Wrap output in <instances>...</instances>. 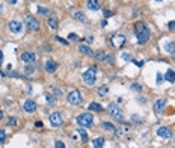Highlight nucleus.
<instances>
[{"label":"nucleus","instance_id":"obj_1","mask_svg":"<svg viewBox=\"0 0 175 148\" xmlns=\"http://www.w3.org/2000/svg\"><path fill=\"white\" fill-rule=\"evenodd\" d=\"M134 32L137 36V42L139 44H145V42L150 39V30L144 23H136L134 24Z\"/></svg>","mask_w":175,"mask_h":148},{"label":"nucleus","instance_id":"obj_2","mask_svg":"<svg viewBox=\"0 0 175 148\" xmlns=\"http://www.w3.org/2000/svg\"><path fill=\"white\" fill-rule=\"evenodd\" d=\"M95 79H97V67H91L83 73V80L88 85H94Z\"/></svg>","mask_w":175,"mask_h":148},{"label":"nucleus","instance_id":"obj_3","mask_svg":"<svg viewBox=\"0 0 175 148\" xmlns=\"http://www.w3.org/2000/svg\"><path fill=\"white\" fill-rule=\"evenodd\" d=\"M92 121H94V118H92V115L91 113H82V115H79L77 118H76V123L80 125V127H91L92 125Z\"/></svg>","mask_w":175,"mask_h":148},{"label":"nucleus","instance_id":"obj_4","mask_svg":"<svg viewBox=\"0 0 175 148\" xmlns=\"http://www.w3.org/2000/svg\"><path fill=\"white\" fill-rule=\"evenodd\" d=\"M83 101V98H82V94L77 91H71L70 94H68V103L73 104V106H80Z\"/></svg>","mask_w":175,"mask_h":148},{"label":"nucleus","instance_id":"obj_5","mask_svg":"<svg viewBox=\"0 0 175 148\" xmlns=\"http://www.w3.org/2000/svg\"><path fill=\"white\" fill-rule=\"evenodd\" d=\"M125 41H127L125 35H121V33H116L113 36H110V42H112V45L116 47V49H121V47L125 44Z\"/></svg>","mask_w":175,"mask_h":148},{"label":"nucleus","instance_id":"obj_6","mask_svg":"<svg viewBox=\"0 0 175 148\" xmlns=\"http://www.w3.org/2000/svg\"><path fill=\"white\" fill-rule=\"evenodd\" d=\"M24 23H26V26H27L30 30H38L39 29V21L36 20L35 17H32V15H26V17H24Z\"/></svg>","mask_w":175,"mask_h":148},{"label":"nucleus","instance_id":"obj_7","mask_svg":"<svg viewBox=\"0 0 175 148\" xmlns=\"http://www.w3.org/2000/svg\"><path fill=\"white\" fill-rule=\"evenodd\" d=\"M50 124H51V127H61V125L63 124L62 115H61L59 112L51 113V115H50Z\"/></svg>","mask_w":175,"mask_h":148},{"label":"nucleus","instance_id":"obj_8","mask_svg":"<svg viewBox=\"0 0 175 148\" xmlns=\"http://www.w3.org/2000/svg\"><path fill=\"white\" fill-rule=\"evenodd\" d=\"M107 110H109V113L112 115L113 118H116V119H121V118H122V110H121L119 106H116V104H109Z\"/></svg>","mask_w":175,"mask_h":148},{"label":"nucleus","instance_id":"obj_9","mask_svg":"<svg viewBox=\"0 0 175 148\" xmlns=\"http://www.w3.org/2000/svg\"><path fill=\"white\" fill-rule=\"evenodd\" d=\"M36 59V56L33 55L32 51H24V53H21V61L26 62L27 65H30V63H33Z\"/></svg>","mask_w":175,"mask_h":148},{"label":"nucleus","instance_id":"obj_10","mask_svg":"<svg viewBox=\"0 0 175 148\" xmlns=\"http://www.w3.org/2000/svg\"><path fill=\"white\" fill-rule=\"evenodd\" d=\"M9 30L12 32V33H20V32L23 30V24H21L20 21H11L9 23Z\"/></svg>","mask_w":175,"mask_h":148},{"label":"nucleus","instance_id":"obj_11","mask_svg":"<svg viewBox=\"0 0 175 148\" xmlns=\"http://www.w3.org/2000/svg\"><path fill=\"white\" fill-rule=\"evenodd\" d=\"M172 131L168 129V127H160V129L157 130V136L158 137H165V139H168V137H171Z\"/></svg>","mask_w":175,"mask_h":148},{"label":"nucleus","instance_id":"obj_12","mask_svg":"<svg viewBox=\"0 0 175 148\" xmlns=\"http://www.w3.org/2000/svg\"><path fill=\"white\" fill-rule=\"evenodd\" d=\"M24 110L27 113H33L36 110V103L33 101V100H27V101L24 103Z\"/></svg>","mask_w":175,"mask_h":148},{"label":"nucleus","instance_id":"obj_13","mask_svg":"<svg viewBox=\"0 0 175 148\" xmlns=\"http://www.w3.org/2000/svg\"><path fill=\"white\" fill-rule=\"evenodd\" d=\"M165 104H166V100H165V98L157 100V101L154 103V112H156V113H160L162 110L165 109Z\"/></svg>","mask_w":175,"mask_h":148},{"label":"nucleus","instance_id":"obj_14","mask_svg":"<svg viewBox=\"0 0 175 148\" xmlns=\"http://www.w3.org/2000/svg\"><path fill=\"white\" fill-rule=\"evenodd\" d=\"M56 70H57V63H56L55 61H47V62H45V71L49 73V74L55 73Z\"/></svg>","mask_w":175,"mask_h":148},{"label":"nucleus","instance_id":"obj_15","mask_svg":"<svg viewBox=\"0 0 175 148\" xmlns=\"http://www.w3.org/2000/svg\"><path fill=\"white\" fill-rule=\"evenodd\" d=\"M86 6H88V9H91V11H98L100 9V2H98V0H88Z\"/></svg>","mask_w":175,"mask_h":148},{"label":"nucleus","instance_id":"obj_16","mask_svg":"<svg viewBox=\"0 0 175 148\" xmlns=\"http://www.w3.org/2000/svg\"><path fill=\"white\" fill-rule=\"evenodd\" d=\"M79 50H80V53H83V55H88V56H92L94 55V51L91 50V47L89 45H79Z\"/></svg>","mask_w":175,"mask_h":148},{"label":"nucleus","instance_id":"obj_17","mask_svg":"<svg viewBox=\"0 0 175 148\" xmlns=\"http://www.w3.org/2000/svg\"><path fill=\"white\" fill-rule=\"evenodd\" d=\"M47 24H49V27L53 29V30L57 29V18L51 15V17H49V20H47Z\"/></svg>","mask_w":175,"mask_h":148},{"label":"nucleus","instance_id":"obj_18","mask_svg":"<svg viewBox=\"0 0 175 148\" xmlns=\"http://www.w3.org/2000/svg\"><path fill=\"white\" fill-rule=\"evenodd\" d=\"M165 79H166L169 83H174V82H175V71H174V70H168Z\"/></svg>","mask_w":175,"mask_h":148},{"label":"nucleus","instance_id":"obj_19","mask_svg":"<svg viewBox=\"0 0 175 148\" xmlns=\"http://www.w3.org/2000/svg\"><path fill=\"white\" fill-rule=\"evenodd\" d=\"M101 127H103V129H106V130H109V131H115V130H116L115 125H113L112 123H107V121H103V123H101Z\"/></svg>","mask_w":175,"mask_h":148},{"label":"nucleus","instance_id":"obj_20","mask_svg":"<svg viewBox=\"0 0 175 148\" xmlns=\"http://www.w3.org/2000/svg\"><path fill=\"white\" fill-rule=\"evenodd\" d=\"M35 71H36V68L32 65V63H30V65H26V68H24V74H26V76H32Z\"/></svg>","mask_w":175,"mask_h":148},{"label":"nucleus","instance_id":"obj_21","mask_svg":"<svg viewBox=\"0 0 175 148\" xmlns=\"http://www.w3.org/2000/svg\"><path fill=\"white\" fill-rule=\"evenodd\" d=\"M165 50L168 51V53H175V42H166L165 44Z\"/></svg>","mask_w":175,"mask_h":148},{"label":"nucleus","instance_id":"obj_22","mask_svg":"<svg viewBox=\"0 0 175 148\" xmlns=\"http://www.w3.org/2000/svg\"><path fill=\"white\" fill-rule=\"evenodd\" d=\"M89 110L101 112V110H103V106H101V104H98V103H91V104H89Z\"/></svg>","mask_w":175,"mask_h":148},{"label":"nucleus","instance_id":"obj_23","mask_svg":"<svg viewBox=\"0 0 175 148\" xmlns=\"http://www.w3.org/2000/svg\"><path fill=\"white\" fill-rule=\"evenodd\" d=\"M104 145V137H97V139H94V147L95 148H101Z\"/></svg>","mask_w":175,"mask_h":148},{"label":"nucleus","instance_id":"obj_24","mask_svg":"<svg viewBox=\"0 0 175 148\" xmlns=\"http://www.w3.org/2000/svg\"><path fill=\"white\" fill-rule=\"evenodd\" d=\"M74 18L79 20V21H85V20H86V17H85V14L82 12V11H77V12H74Z\"/></svg>","mask_w":175,"mask_h":148},{"label":"nucleus","instance_id":"obj_25","mask_svg":"<svg viewBox=\"0 0 175 148\" xmlns=\"http://www.w3.org/2000/svg\"><path fill=\"white\" fill-rule=\"evenodd\" d=\"M94 56H95V59H97V61H103V62H104V61H106V56H107V55H104L103 51H98V53H95Z\"/></svg>","mask_w":175,"mask_h":148},{"label":"nucleus","instance_id":"obj_26","mask_svg":"<svg viewBox=\"0 0 175 148\" xmlns=\"http://www.w3.org/2000/svg\"><path fill=\"white\" fill-rule=\"evenodd\" d=\"M131 91H134V92H140L142 91V86L139 83H131V86H130Z\"/></svg>","mask_w":175,"mask_h":148},{"label":"nucleus","instance_id":"obj_27","mask_svg":"<svg viewBox=\"0 0 175 148\" xmlns=\"http://www.w3.org/2000/svg\"><path fill=\"white\" fill-rule=\"evenodd\" d=\"M131 121H134V123H137V124H142L144 123V118L139 116V115H131Z\"/></svg>","mask_w":175,"mask_h":148},{"label":"nucleus","instance_id":"obj_28","mask_svg":"<svg viewBox=\"0 0 175 148\" xmlns=\"http://www.w3.org/2000/svg\"><path fill=\"white\" fill-rule=\"evenodd\" d=\"M38 14H41V15H50V11L47 9V8L38 6Z\"/></svg>","mask_w":175,"mask_h":148},{"label":"nucleus","instance_id":"obj_29","mask_svg":"<svg viewBox=\"0 0 175 148\" xmlns=\"http://www.w3.org/2000/svg\"><path fill=\"white\" fill-rule=\"evenodd\" d=\"M79 135L82 136V141L83 142H88V135H86V131H85V130L80 129V130H79Z\"/></svg>","mask_w":175,"mask_h":148},{"label":"nucleus","instance_id":"obj_30","mask_svg":"<svg viewBox=\"0 0 175 148\" xmlns=\"http://www.w3.org/2000/svg\"><path fill=\"white\" fill-rule=\"evenodd\" d=\"M45 98H47V103H49V104H55L56 103V100H55L53 95H45Z\"/></svg>","mask_w":175,"mask_h":148},{"label":"nucleus","instance_id":"obj_31","mask_svg":"<svg viewBox=\"0 0 175 148\" xmlns=\"http://www.w3.org/2000/svg\"><path fill=\"white\" fill-rule=\"evenodd\" d=\"M5 139H6V131H5V130H0V144H3Z\"/></svg>","mask_w":175,"mask_h":148},{"label":"nucleus","instance_id":"obj_32","mask_svg":"<svg viewBox=\"0 0 175 148\" xmlns=\"http://www.w3.org/2000/svg\"><path fill=\"white\" fill-rule=\"evenodd\" d=\"M55 148H65V144L62 141H56L55 142Z\"/></svg>","mask_w":175,"mask_h":148},{"label":"nucleus","instance_id":"obj_33","mask_svg":"<svg viewBox=\"0 0 175 148\" xmlns=\"http://www.w3.org/2000/svg\"><path fill=\"white\" fill-rule=\"evenodd\" d=\"M8 124L9 125H17V119L12 118V116H9V118H8Z\"/></svg>","mask_w":175,"mask_h":148},{"label":"nucleus","instance_id":"obj_34","mask_svg":"<svg viewBox=\"0 0 175 148\" xmlns=\"http://www.w3.org/2000/svg\"><path fill=\"white\" fill-rule=\"evenodd\" d=\"M122 59H124V61H127V62H131V61H133L128 53H122Z\"/></svg>","mask_w":175,"mask_h":148},{"label":"nucleus","instance_id":"obj_35","mask_svg":"<svg viewBox=\"0 0 175 148\" xmlns=\"http://www.w3.org/2000/svg\"><path fill=\"white\" fill-rule=\"evenodd\" d=\"M55 38H56V41H59V42H62L63 45H67V44H68V41H67V39H62L61 36H55Z\"/></svg>","mask_w":175,"mask_h":148},{"label":"nucleus","instance_id":"obj_36","mask_svg":"<svg viewBox=\"0 0 175 148\" xmlns=\"http://www.w3.org/2000/svg\"><path fill=\"white\" fill-rule=\"evenodd\" d=\"M68 38H70L71 41H77V39H79V36H77L76 33H70V35H68Z\"/></svg>","mask_w":175,"mask_h":148},{"label":"nucleus","instance_id":"obj_37","mask_svg":"<svg viewBox=\"0 0 175 148\" xmlns=\"http://www.w3.org/2000/svg\"><path fill=\"white\" fill-rule=\"evenodd\" d=\"M162 82H163V76L162 74H157V85H162Z\"/></svg>","mask_w":175,"mask_h":148},{"label":"nucleus","instance_id":"obj_38","mask_svg":"<svg viewBox=\"0 0 175 148\" xmlns=\"http://www.w3.org/2000/svg\"><path fill=\"white\" fill-rule=\"evenodd\" d=\"M112 15H113V14H112V12H110V11H109V9H106V11H104V17H106V18H109V17H112Z\"/></svg>","mask_w":175,"mask_h":148},{"label":"nucleus","instance_id":"obj_39","mask_svg":"<svg viewBox=\"0 0 175 148\" xmlns=\"http://www.w3.org/2000/svg\"><path fill=\"white\" fill-rule=\"evenodd\" d=\"M168 29H169V30H174V29H175V21H171V23L168 24Z\"/></svg>","mask_w":175,"mask_h":148},{"label":"nucleus","instance_id":"obj_40","mask_svg":"<svg viewBox=\"0 0 175 148\" xmlns=\"http://www.w3.org/2000/svg\"><path fill=\"white\" fill-rule=\"evenodd\" d=\"M98 92L101 94V95H103V94H106V92H107V86H103L101 89H98Z\"/></svg>","mask_w":175,"mask_h":148},{"label":"nucleus","instance_id":"obj_41","mask_svg":"<svg viewBox=\"0 0 175 148\" xmlns=\"http://www.w3.org/2000/svg\"><path fill=\"white\" fill-rule=\"evenodd\" d=\"M131 62H133L134 65H137V67H142V65H144V62H142V61H131Z\"/></svg>","mask_w":175,"mask_h":148},{"label":"nucleus","instance_id":"obj_42","mask_svg":"<svg viewBox=\"0 0 175 148\" xmlns=\"http://www.w3.org/2000/svg\"><path fill=\"white\" fill-rule=\"evenodd\" d=\"M86 41H88V42H92V41H94L92 35H88V36H86Z\"/></svg>","mask_w":175,"mask_h":148},{"label":"nucleus","instance_id":"obj_43","mask_svg":"<svg viewBox=\"0 0 175 148\" xmlns=\"http://www.w3.org/2000/svg\"><path fill=\"white\" fill-rule=\"evenodd\" d=\"M35 125H36V127H39V129H41V127H42V123H41V121H36Z\"/></svg>","mask_w":175,"mask_h":148},{"label":"nucleus","instance_id":"obj_44","mask_svg":"<svg viewBox=\"0 0 175 148\" xmlns=\"http://www.w3.org/2000/svg\"><path fill=\"white\" fill-rule=\"evenodd\" d=\"M106 26H107V21L103 20V21H101V27H106Z\"/></svg>","mask_w":175,"mask_h":148},{"label":"nucleus","instance_id":"obj_45","mask_svg":"<svg viewBox=\"0 0 175 148\" xmlns=\"http://www.w3.org/2000/svg\"><path fill=\"white\" fill-rule=\"evenodd\" d=\"M6 2L11 3V5H15V3H17V0H6Z\"/></svg>","mask_w":175,"mask_h":148},{"label":"nucleus","instance_id":"obj_46","mask_svg":"<svg viewBox=\"0 0 175 148\" xmlns=\"http://www.w3.org/2000/svg\"><path fill=\"white\" fill-rule=\"evenodd\" d=\"M2 61H3V53H2V51H0V65H2V63H3Z\"/></svg>","mask_w":175,"mask_h":148},{"label":"nucleus","instance_id":"obj_47","mask_svg":"<svg viewBox=\"0 0 175 148\" xmlns=\"http://www.w3.org/2000/svg\"><path fill=\"white\" fill-rule=\"evenodd\" d=\"M2 118H3V112L0 110V119H2Z\"/></svg>","mask_w":175,"mask_h":148},{"label":"nucleus","instance_id":"obj_48","mask_svg":"<svg viewBox=\"0 0 175 148\" xmlns=\"http://www.w3.org/2000/svg\"><path fill=\"white\" fill-rule=\"evenodd\" d=\"M174 61H175V53H174Z\"/></svg>","mask_w":175,"mask_h":148},{"label":"nucleus","instance_id":"obj_49","mask_svg":"<svg viewBox=\"0 0 175 148\" xmlns=\"http://www.w3.org/2000/svg\"><path fill=\"white\" fill-rule=\"evenodd\" d=\"M156 2H160V0H156Z\"/></svg>","mask_w":175,"mask_h":148},{"label":"nucleus","instance_id":"obj_50","mask_svg":"<svg viewBox=\"0 0 175 148\" xmlns=\"http://www.w3.org/2000/svg\"><path fill=\"white\" fill-rule=\"evenodd\" d=\"M0 11H2V8H0Z\"/></svg>","mask_w":175,"mask_h":148},{"label":"nucleus","instance_id":"obj_51","mask_svg":"<svg viewBox=\"0 0 175 148\" xmlns=\"http://www.w3.org/2000/svg\"><path fill=\"white\" fill-rule=\"evenodd\" d=\"M174 148H175V147H174Z\"/></svg>","mask_w":175,"mask_h":148}]
</instances>
